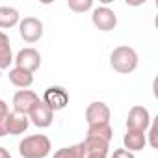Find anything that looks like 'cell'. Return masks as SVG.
<instances>
[{
  "mask_svg": "<svg viewBox=\"0 0 158 158\" xmlns=\"http://www.w3.org/2000/svg\"><path fill=\"white\" fill-rule=\"evenodd\" d=\"M138 52L128 47V45H121V47H115L110 54V65L114 71L121 73V74H128L132 71H136L138 67Z\"/></svg>",
  "mask_w": 158,
  "mask_h": 158,
  "instance_id": "obj_1",
  "label": "cell"
},
{
  "mask_svg": "<svg viewBox=\"0 0 158 158\" xmlns=\"http://www.w3.org/2000/svg\"><path fill=\"white\" fill-rule=\"evenodd\" d=\"M50 149H52V143L43 134L26 136L19 143V154L23 158H47L50 154Z\"/></svg>",
  "mask_w": 158,
  "mask_h": 158,
  "instance_id": "obj_2",
  "label": "cell"
},
{
  "mask_svg": "<svg viewBox=\"0 0 158 158\" xmlns=\"http://www.w3.org/2000/svg\"><path fill=\"white\" fill-rule=\"evenodd\" d=\"M91 23L95 28H99L101 32H112L117 26V15L114 10H110L108 6H99L93 10L91 13Z\"/></svg>",
  "mask_w": 158,
  "mask_h": 158,
  "instance_id": "obj_3",
  "label": "cell"
},
{
  "mask_svg": "<svg viewBox=\"0 0 158 158\" xmlns=\"http://www.w3.org/2000/svg\"><path fill=\"white\" fill-rule=\"evenodd\" d=\"M39 102V95L32 89H19L13 95V112L19 115H26L32 112V108Z\"/></svg>",
  "mask_w": 158,
  "mask_h": 158,
  "instance_id": "obj_4",
  "label": "cell"
},
{
  "mask_svg": "<svg viewBox=\"0 0 158 158\" xmlns=\"http://www.w3.org/2000/svg\"><path fill=\"white\" fill-rule=\"evenodd\" d=\"M151 114L145 106H132L127 115V130H139L145 132L151 125Z\"/></svg>",
  "mask_w": 158,
  "mask_h": 158,
  "instance_id": "obj_5",
  "label": "cell"
},
{
  "mask_svg": "<svg viewBox=\"0 0 158 158\" xmlns=\"http://www.w3.org/2000/svg\"><path fill=\"white\" fill-rule=\"evenodd\" d=\"M19 34L26 43H37L43 37V23L35 17H24L19 23Z\"/></svg>",
  "mask_w": 158,
  "mask_h": 158,
  "instance_id": "obj_6",
  "label": "cell"
},
{
  "mask_svg": "<svg viewBox=\"0 0 158 158\" xmlns=\"http://www.w3.org/2000/svg\"><path fill=\"white\" fill-rule=\"evenodd\" d=\"M13 61H15V67L24 69V71H28V73L34 74V73L41 67V54H39L35 48L28 47V48L19 50V54L13 58Z\"/></svg>",
  "mask_w": 158,
  "mask_h": 158,
  "instance_id": "obj_7",
  "label": "cell"
},
{
  "mask_svg": "<svg viewBox=\"0 0 158 158\" xmlns=\"http://www.w3.org/2000/svg\"><path fill=\"white\" fill-rule=\"evenodd\" d=\"M52 112H60L69 104V95L61 86H50L45 89L43 99H41Z\"/></svg>",
  "mask_w": 158,
  "mask_h": 158,
  "instance_id": "obj_8",
  "label": "cell"
},
{
  "mask_svg": "<svg viewBox=\"0 0 158 158\" xmlns=\"http://www.w3.org/2000/svg\"><path fill=\"white\" fill-rule=\"evenodd\" d=\"M110 108L106 102H101V101H95L91 102L88 108H86V121H88V127H93V125H104V123H110Z\"/></svg>",
  "mask_w": 158,
  "mask_h": 158,
  "instance_id": "obj_9",
  "label": "cell"
},
{
  "mask_svg": "<svg viewBox=\"0 0 158 158\" xmlns=\"http://www.w3.org/2000/svg\"><path fill=\"white\" fill-rule=\"evenodd\" d=\"M28 119L32 125H35L37 128H48L52 125V119H54V112L39 99V102L32 108V112L28 114Z\"/></svg>",
  "mask_w": 158,
  "mask_h": 158,
  "instance_id": "obj_10",
  "label": "cell"
},
{
  "mask_svg": "<svg viewBox=\"0 0 158 158\" xmlns=\"http://www.w3.org/2000/svg\"><path fill=\"white\" fill-rule=\"evenodd\" d=\"M30 127V119L26 115H19L15 112H10L6 117V134L10 136H19L24 134Z\"/></svg>",
  "mask_w": 158,
  "mask_h": 158,
  "instance_id": "obj_11",
  "label": "cell"
},
{
  "mask_svg": "<svg viewBox=\"0 0 158 158\" xmlns=\"http://www.w3.org/2000/svg\"><path fill=\"white\" fill-rule=\"evenodd\" d=\"M123 145L127 151L136 152V151H143L147 145V134L139 132V130H127L123 136Z\"/></svg>",
  "mask_w": 158,
  "mask_h": 158,
  "instance_id": "obj_12",
  "label": "cell"
},
{
  "mask_svg": "<svg viewBox=\"0 0 158 158\" xmlns=\"http://www.w3.org/2000/svg\"><path fill=\"white\" fill-rule=\"evenodd\" d=\"M10 82L15 86V88H21V89H28L32 84H34V74L24 71V69H19V67H13L10 69Z\"/></svg>",
  "mask_w": 158,
  "mask_h": 158,
  "instance_id": "obj_13",
  "label": "cell"
},
{
  "mask_svg": "<svg viewBox=\"0 0 158 158\" xmlns=\"http://www.w3.org/2000/svg\"><path fill=\"white\" fill-rule=\"evenodd\" d=\"M11 61H13V52H11L10 37L4 32H0V71L10 69Z\"/></svg>",
  "mask_w": 158,
  "mask_h": 158,
  "instance_id": "obj_14",
  "label": "cell"
},
{
  "mask_svg": "<svg viewBox=\"0 0 158 158\" xmlns=\"http://www.w3.org/2000/svg\"><path fill=\"white\" fill-rule=\"evenodd\" d=\"M19 23H21V15H19V11L15 8L0 6V28L8 30V28H13Z\"/></svg>",
  "mask_w": 158,
  "mask_h": 158,
  "instance_id": "obj_15",
  "label": "cell"
},
{
  "mask_svg": "<svg viewBox=\"0 0 158 158\" xmlns=\"http://www.w3.org/2000/svg\"><path fill=\"white\" fill-rule=\"evenodd\" d=\"M54 158H86V147L82 141L69 147H61L54 152Z\"/></svg>",
  "mask_w": 158,
  "mask_h": 158,
  "instance_id": "obj_16",
  "label": "cell"
},
{
  "mask_svg": "<svg viewBox=\"0 0 158 158\" xmlns=\"http://www.w3.org/2000/svg\"><path fill=\"white\" fill-rule=\"evenodd\" d=\"M89 138H99V139H104V141H112L114 138V130H112V125L110 123H104V125H93V127H88V134Z\"/></svg>",
  "mask_w": 158,
  "mask_h": 158,
  "instance_id": "obj_17",
  "label": "cell"
},
{
  "mask_svg": "<svg viewBox=\"0 0 158 158\" xmlns=\"http://www.w3.org/2000/svg\"><path fill=\"white\" fill-rule=\"evenodd\" d=\"M82 143L86 147V152H102V154H108V149H110V143L104 141V139H99V138L86 136V139Z\"/></svg>",
  "mask_w": 158,
  "mask_h": 158,
  "instance_id": "obj_18",
  "label": "cell"
},
{
  "mask_svg": "<svg viewBox=\"0 0 158 158\" xmlns=\"http://www.w3.org/2000/svg\"><path fill=\"white\" fill-rule=\"evenodd\" d=\"M67 6L74 13H84V11H89L93 8V2L91 0H67Z\"/></svg>",
  "mask_w": 158,
  "mask_h": 158,
  "instance_id": "obj_19",
  "label": "cell"
},
{
  "mask_svg": "<svg viewBox=\"0 0 158 158\" xmlns=\"http://www.w3.org/2000/svg\"><path fill=\"white\" fill-rule=\"evenodd\" d=\"M147 143H149V145H151L152 149H158V117H152V119H151Z\"/></svg>",
  "mask_w": 158,
  "mask_h": 158,
  "instance_id": "obj_20",
  "label": "cell"
},
{
  "mask_svg": "<svg viewBox=\"0 0 158 158\" xmlns=\"http://www.w3.org/2000/svg\"><path fill=\"white\" fill-rule=\"evenodd\" d=\"M10 114V108L6 104V101L0 99V138L6 136V117Z\"/></svg>",
  "mask_w": 158,
  "mask_h": 158,
  "instance_id": "obj_21",
  "label": "cell"
},
{
  "mask_svg": "<svg viewBox=\"0 0 158 158\" xmlns=\"http://www.w3.org/2000/svg\"><path fill=\"white\" fill-rule=\"evenodd\" d=\"M112 158H134V152H130L127 149H117V151H114Z\"/></svg>",
  "mask_w": 158,
  "mask_h": 158,
  "instance_id": "obj_22",
  "label": "cell"
},
{
  "mask_svg": "<svg viewBox=\"0 0 158 158\" xmlns=\"http://www.w3.org/2000/svg\"><path fill=\"white\" fill-rule=\"evenodd\" d=\"M86 158H106V154H102V152H86Z\"/></svg>",
  "mask_w": 158,
  "mask_h": 158,
  "instance_id": "obj_23",
  "label": "cell"
},
{
  "mask_svg": "<svg viewBox=\"0 0 158 158\" xmlns=\"http://www.w3.org/2000/svg\"><path fill=\"white\" fill-rule=\"evenodd\" d=\"M0 158H11L10 151H8V149H4V147H0Z\"/></svg>",
  "mask_w": 158,
  "mask_h": 158,
  "instance_id": "obj_24",
  "label": "cell"
}]
</instances>
